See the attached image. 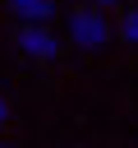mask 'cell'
I'll list each match as a JSON object with an SVG mask.
<instances>
[{"mask_svg":"<svg viewBox=\"0 0 138 148\" xmlns=\"http://www.w3.org/2000/svg\"><path fill=\"white\" fill-rule=\"evenodd\" d=\"M69 32H74V42L78 46H106V37H110V23H106V14L101 9H74L69 14Z\"/></svg>","mask_w":138,"mask_h":148,"instance_id":"obj_1","label":"cell"},{"mask_svg":"<svg viewBox=\"0 0 138 148\" xmlns=\"http://www.w3.org/2000/svg\"><path fill=\"white\" fill-rule=\"evenodd\" d=\"M18 46H23V56H32V60H55V56H60V37H55L46 23H23V28H18Z\"/></svg>","mask_w":138,"mask_h":148,"instance_id":"obj_2","label":"cell"},{"mask_svg":"<svg viewBox=\"0 0 138 148\" xmlns=\"http://www.w3.org/2000/svg\"><path fill=\"white\" fill-rule=\"evenodd\" d=\"M9 5L23 23H51L55 18V0H9Z\"/></svg>","mask_w":138,"mask_h":148,"instance_id":"obj_3","label":"cell"},{"mask_svg":"<svg viewBox=\"0 0 138 148\" xmlns=\"http://www.w3.org/2000/svg\"><path fill=\"white\" fill-rule=\"evenodd\" d=\"M120 37L138 46V9H129V14H124V23H120Z\"/></svg>","mask_w":138,"mask_h":148,"instance_id":"obj_4","label":"cell"},{"mask_svg":"<svg viewBox=\"0 0 138 148\" xmlns=\"http://www.w3.org/2000/svg\"><path fill=\"white\" fill-rule=\"evenodd\" d=\"M87 5H92V9H106V5H115V0H87Z\"/></svg>","mask_w":138,"mask_h":148,"instance_id":"obj_5","label":"cell"},{"mask_svg":"<svg viewBox=\"0 0 138 148\" xmlns=\"http://www.w3.org/2000/svg\"><path fill=\"white\" fill-rule=\"evenodd\" d=\"M5 116H9V111H5V97H0V125H5Z\"/></svg>","mask_w":138,"mask_h":148,"instance_id":"obj_6","label":"cell"}]
</instances>
